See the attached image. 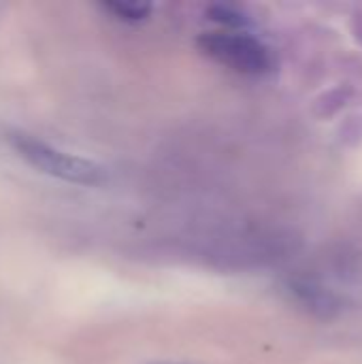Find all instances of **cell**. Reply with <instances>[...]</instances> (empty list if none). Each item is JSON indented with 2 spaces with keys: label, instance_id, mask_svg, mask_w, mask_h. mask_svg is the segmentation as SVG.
Masks as SVG:
<instances>
[{
  "label": "cell",
  "instance_id": "obj_2",
  "mask_svg": "<svg viewBox=\"0 0 362 364\" xmlns=\"http://www.w3.org/2000/svg\"><path fill=\"white\" fill-rule=\"evenodd\" d=\"M198 49L224 68L245 77H267L275 73L277 58L258 36L239 30L205 32L196 41Z\"/></svg>",
  "mask_w": 362,
  "mask_h": 364
},
{
  "label": "cell",
  "instance_id": "obj_1",
  "mask_svg": "<svg viewBox=\"0 0 362 364\" xmlns=\"http://www.w3.org/2000/svg\"><path fill=\"white\" fill-rule=\"evenodd\" d=\"M9 145L28 166L58 181L85 186V188H98L109 181V171L102 164L70 154L66 149H60L49 141H43L30 132L11 130Z\"/></svg>",
  "mask_w": 362,
  "mask_h": 364
},
{
  "label": "cell",
  "instance_id": "obj_4",
  "mask_svg": "<svg viewBox=\"0 0 362 364\" xmlns=\"http://www.w3.org/2000/svg\"><path fill=\"white\" fill-rule=\"evenodd\" d=\"M164 364H177V363H164Z\"/></svg>",
  "mask_w": 362,
  "mask_h": 364
},
{
  "label": "cell",
  "instance_id": "obj_3",
  "mask_svg": "<svg viewBox=\"0 0 362 364\" xmlns=\"http://www.w3.org/2000/svg\"><path fill=\"white\" fill-rule=\"evenodd\" d=\"M100 9L126 23H139L151 15V4L145 2H102Z\"/></svg>",
  "mask_w": 362,
  "mask_h": 364
}]
</instances>
